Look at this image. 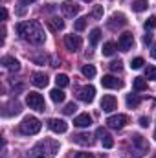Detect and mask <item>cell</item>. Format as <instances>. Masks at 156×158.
Here are the masks:
<instances>
[{"mask_svg": "<svg viewBox=\"0 0 156 158\" xmlns=\"http://www.w3.org/2000/svg\"><path fill=\"white\" fill-rule=\"evenodd\" d=\"M92 17L94 19H101L103 17V6H96L94 11H92Z\"/></svg>", "mask_w": 156, "mask_h": 158, "instance_id": "cell-35", "label": "cell"}, {"mask_svg": "<svg viewBox=\"0 0 156 158\" xmlns=\"http://www.w3.org/2000/svg\"><path fill=\"white\" fill-rule=\"evenodd\" d=\"M74 142L76 143H79V145H92L94 143V140H92V136L88 134V132H81V134H76L74 136Z\"/></svg>", "mask_w": 156, "mask_h": 158, "instance_id": "cell-17", "label": "cell"}, {"mask_svg": "<svg viewBox=\"0 0 156 158\" xmlns=\"http://www.w3.org/2000/svg\"><path fill=\"white\" fill-rule=\"evenodd\" d=\"M50 96H51V101H53V103H63L64 98H66V94H64L61 88H53V90L50 92Z\"/></svg>", "mask_w": 156, "mask_h": 158, "instance_id": "cell-20", "label": "cell"}, {"mask_svg": "<svg viewBox=\"0 0 156 158\" xmlns=\"http://www.w3.org/2000/svg\"><path fill=\"white\" fill-rule=\"evenodd\" d=\"M74 125L76 127H90L92 125V116L88 112H83V114H79L77 118L74 119Z\"/></svg>", "mask_w": 156, "mask_h": 158, "instance_id": "cell-16", "label": "cell"}, {"mask_svg": "<svg viewBox=\"0 0 156 158\" xmlns=\"http://www.w3.org/2000/svg\"><path fill=\"white\" fill-rule=\"evenodd\" d=\"M48 127H50L53 132H57V134H63V132L68 131V123H66L64 119H59V118H51L48 121Z\"/></svg>", "mask_w": 156, "mask_h": 158, "instance_id": "cell-9", "label": "cell"}, {"mask_svg": "<svg viewBox=\"0 0 156 158\" xmlns=\"http://www.w3.org/2000/svg\"><path fill=\"white\" fill-rule=\"evenodd\" d=\"M64 46L70 52H77V50H81V46H83V40H81L79 35H66L64 37Z\"/></svg>", "mask_w": 156, "mask_h": 158, "instance_id": "cell-10", "label": "cell"}, {"mask_svg": "<svg viewBox=\"0 0 156 158\" xmlns=\"http://www.w3.org/2000/svg\"><path fill=\"white\" fill-rule=\"evenodd\" d=\"M125 24H127V17H125L123 13H114V15L110 17V20H109V28H110V30L123 28Z\"/></svg>", "mask_w": 156, "mask_h": 158, "instance_id": "cell-12", "label": "cell"}, {"mask_svg": "<svg viewBox=\"0 0 156 158\" xmlns=\"http://www.w3.org/2000/svg\"><path fill=\"white\" fill-rule=\"evenodd\" d=\"M81 72H83L84 77H94V76H96V66H94V64H84Z\"/></svg>", "mask_w": 156, "mask_h": 158, "instance_id": "cell-28", "label": "cell"}, {"mask_svg": "<svg viewBox=\"0 0 156 158\" xmlns=\"http://www.w3.org/2000/svg\"><path fill=\"white\" fill-rule=\"evenodd\" d=\"M26 103L30 105V109L37 110V112H44L46 110V103H44V98L40 96L39 92H30L26 96Z\"/></svg>", "mask_w": 156, "mask_h": 158, "instance_id": "cell-4", "label": "cell"}, {"mask_svg": "<svg viewBox=\"0 0 156 158\" xmlns=\"http://www.w3.org/2000/svg\"><path fill=\"white\" fill-rule=\"evenodd\" d=\"M96 134L101 138V143H103V147H105V149H110V147H114V140H112V136L107 132V129L99 127V129L96 131Z\"/></svg>", "mask_w": 156, "mask_h": 158, "instance_id": "cell-11", "label": "cell"}, {"mask_svg": "<svg viewBox=\"0 0 156 158\" xmlns=\"http://www.w3.org/2000/svg\"><path fill=\"white\" fill-rule=\"evenodd\" d=\"M147 151H149L147 140H145L143 136H140V134H134L132 140H130V153H132V156L142 158L143 155H147Z\"/></svg>", "mask_w": 156, "mask_h": 158, "instance_id": "cell-2", "label": "cell"}, {"mask_svg": "<svg viewBox=\"0 0 156 158\" xmlns=\"http://www.w3.org/2000/svg\"><path fill=\"white\" fill-rule=\"evenodd\" d=\"M28 158H48V156H46V153L42 151V147H40L39 143H37V145H35V147H33V149L30 151Z\"/></svg>", "mask_w": 156, "mask_h": 158, "instance_id": "cell-22", "label": "cell"}, {"mask_svg": "<svg viewBox=\"0 0 156 158\" xmlns=\"http://www.w3.org/2000/svg\"><path fill=\"white\" fill-rule=\"evenodd\" d=\"M140 125H142V127H149V118L142 116V118H140Z\"/></svg>", "mask_w": 156, "mask_h": 158, "instance_id": "cell-38", "label": "cell"}, {"mask_svg": "<svg viewBox=\"0 0 156 158\" xmlns=\"http://www.w3.org/2000/svg\"><path fill=\"white\" fill-rule=\"evenodd\" d=\"M140 101H142V99H140L136 94H129V96H127V105H129L130 109H136V107L140 105Z\"/></svg>", "mask_w": 156, "mask_h": 158, "instance_id": "cell-25", "label": "cell"}, {"mask_svg": "<svg viewBox=\"0 0 156 158\" xmlns=\"http://www.w3.org/2000/svg\"><path fill=\"white\" fill-rule=\"evenodd\" d=\"M151 55H153V57L156 59V42L153 44V50H151Z\"/></svg>", "mask_w": 156, "mask_h": 158, "instance_id": "cell-41", "label": "cell"}, {"mask_svg": "<svg viewBox=\"0 0 156 158\" xmlns=\"http://www.w3.org/2000/svg\"><path fill=\"white\" fill-rule=\"evenodd\" d=\"M147 7H149L147 0H134V2H132V9H134L136 13H142V11H145Z\"/></svg>", "mask_w": 156, "mask_h": 158, "instance_id": "cell-23", "label": "cell"}, {"mask_svg": "<svg viewBox=\"0 0 156 158\" xmlns=\"http://www.w3.org/2000/svg\"><path fill=\"white\" fill-rule=\"evenodd\" d=\"M86 22H88V19L86 17H81L76 20V24H74V28H76V31H83L84 28H86Z\"/></svg>", "mask_w": 156, "mask_h": 158, "instance_id": "cell-29", "label": "cell"}, {"mask_svg": "<svg viewBox=\"0 0 156 158\" xmlns=\"http://www.w3.org/2000/svg\"><path fill=\"white\" fill-rule=\"evenodd\" d=\"M2 66L4 68H7V70H11V72H17L18 68H20V63L15 59V57H11V55H6V57H2Z\"/></svg>", "mask_w": 156, "mask_h": 158, "instance_id": "cell-15", "label": "cell"}, {"mask_svg": "<svg viewBox=\"0 0 156 158\" xmlns=\"http://www.w3.org/2000/svg\"><path fill=\"white\" fill-rule=\"evenodd\" d=\"M156 28V17H149L145 20V30H154Z\"/></svg>", "mask_w": 156, "mask_h": 158, "instance_id": "cell-34", "label": "cell"}, {"mask_svg": "<svg viewBox=\"0 0 156 158\" xmlns=\"http://www.w3.org/2000/svg\"><path fill=\"white\" fill-rule=\"evenodd\" d=\"M145 63H143V59L142 57H136V59H132V63H130V68H134V70H138V68H142Z\"/></svg>", "mask_w": 156, "mask_h": 158, "instance_id": "cell-31", "label": "cell"}, {"mask_svg": "<svg viewBox=\"0 0 156 158\" xmlns=\"http://www.w3.org/2000/svg\"><path fill=\"white\" fill-rule=\"evenodd\" d=\"M117 46H119L121 52H129V50H132V46H134V35L129 33V31L121 33V35H119V40H117Z\"/></svg>", "mask_w": 156, "mask_h": 158, "instance_id": "cell-6", "label": "cell"}, {"mask_svg": "<svg viewBox=\"0 0 156 158\" xmlns=\"http://www.w3.org/2000/svg\"><path fill=\"white\" fill-rule=\"evenodd\" d=\"M132 85H134V90H136V92H142V90L147 88V79L145 77H134Z\"/></svg>", "mask_w": 156, "mask_h": 158, "instance_id": "cell-21", "label": "cell"}, {"mask_svg": "<svg viewBox=\"0 0 156 158\" xmlns=\"http://www.w3.org/2000/svg\"><path fill=\"white\" fill-rule=\"evenodd\" d=\"M2 19L7 20V9H6V7H2Z\"/></svg>", "mask_w": 156, "mask_h": 158, "instance_id": "cell-40", "label": "cell"}, {"mask_svg": "<svg viewBox=\"0 0 156 158\" xmlns=\"http://www.w3.org/2000/svg\"><path fill=\"white\" fill-rule=\"evenodd\" d=\"M48 28H50L51 31H61V30H64V20L59 19V17H51V19L48 20Z\"/></svg>", "mask_w": 156, "mask_h": 158, "instance_id": "cell-18", "label": "cell"}, {"mask_svg": "<svg viewBox=\"0 0 156 158\" xmlns=\"http://www.w3.org/2000/svg\"><path fill=\"white\" fill-rule=\"evenodd\" d=\"M114 53H116V44H114V42H105V44H103V55L110 57V55H114Z\"/></svg>", "mask_w": 156, "mask_h": 158, "instance_id": "cell-24", "label": "cell"}, {"mask_svg": "<svg viewBox=\"0 0 156 158\" xmlns=\"http://www.w3.org/2000/svg\"><path fill=\"white\" fill-rule=\"evenodd\" d=\"M46 59H48L46 55H33L31 57V61H35V63H46Z\"/></svg>", "mask_w": 156, "mask_h": 158, "instance_id": "cell-36", "label": "cell"}, {"mask_svg": "<svg viewBox=\"0 0 156 158\" xmlns=\"http://www.w3.org/2000/svg\"><path fill=\"white\" fill-rule=\"evenodd\" d=\"M76 110H77V105H76V103H68V105L63 109V112H64V114H74Z\"/></svg>", "mask_w": 156, "mask_h": 158, "instance_id": "cell-33", "label": "cell"}, {"mask_svg": "<svg viewBox=\"0 0 156 158\" xmlns=\"http://www.w3.org/2000/svg\"><path fill=\"white\" fill-rule=\"evenodd\" d=\"M94 96H96V88L92 85H86V86L79 88V92H77V98L81 101H84V103H92L94 101Z\"/></svg>", "mask_w": 156, "mask_h": 158, "instance_id": "cell-7", "label": "cell"}, {"mask_svg": "<svg viewBox=\"0 0 156 158\" xmlns=\"http://www.w3.org/2000/svg\"><path fill=\"white\" fill-rule=\"evenodd\" d=\"M40 121L35 116H28V118L22 119V123H20V127H18V131L22 132V134H26V136H33V134H37L40 131Z\"/></svg>", "mask_w": 156, "mask_h": 158, "instance_id": "cell-3", "label": "cell"}, {"mask_svg": "<svg viewBox=\"0 0 156 158\" xmlns=\"http://www.w3.org/2000/svg\"><path fill=\"white\" fill-rule=\"evenodd\" d=\"M101 109L105 110V112H112V110H116L117 109V101L114 96H103V99H101Z\"/></svg>", "mask_w": 156, "mask_h": 158, "instance_id": "cell-13", "label": "cell"}, {"mask_svg": "<svg viewBox=\"0 0 156 158\" xmlns=\"http://www.w3.org/2000/svg\"><path fill=\"white\" fill-rule=\"evenodd\" d=\"M110 70H112V72H121V70H123V63H121L119 59H117V61H112V63H110Z\"/></svg>", "mask_w": 156, "mask_h": 158, "instance_id": "cell-32", "label": "cell"}, {"mask_svg": "<svg viewBox=\"0 0 156 158\" xmlns=\"http://www.w3.org/2000/svg\"><path fill=\"white\" fill-rule=\"evenodd\" d=\"M145 79H156V66H147L145 68Z\"/></svg>", "mask_w": 156, "mask_h": 158, "instance_id": "cell-30", "label": "cell"}, {"mask_svg": "<svg viewBox=\"0 0 156 158\" xmlns=\"http://www.w3.org/2000/svg\"><path fill=\"white\" fill-rule=\"evenodd\" d=\"M101 85L105 86V88H121L123 86V81H119L117 77H114V76H103V79H101Z\"/></svg>", "mask_w": 156, "mask_h": 158, "instance_id": "cell-14", "label": "cell"}, {"mask_svg": "<svg viewBox=\"0 0 156 158\" xmlns=\"http://www.w3.org/2000/svg\"><path fill=\"white\" fill-rule=\"evenodd\" d=\"M31 83H33L37 88H44V86L48 85V77H46V74L37 72V74H33V76H31Z\"/></svg>", "mask_w": 156, "mask_h": 158, "instance_id": "cell-19", "label": "cell"}, {"mask_svg": "<svg viewBox=\"0 0 156 158\" xmlns=\"http://www.w3.org/2000/svg\"><path fill=\"white\" fill-rule=\"evenodd\" d=\"M76 158H94V156H92V153H77Z\"/></svg>", "mask_w": 156, "mask_h": 158, "instance_id": "cell-39", "label": "cell"}, {"mask_svg": "<svg viewBox=\"0 0 156 158\" xmlns=\"http://www.w3.org/2000/svg\"><path fill=\"white\" fill-rule=\"evenodd\" d=\"M151 42H153V35L151 33H145L143 35V44H151Z\"/></svg>", "mask_w": 156, "mask_h": 158, "instance_id": "cell-37", "label": "cell"}, {"mask_svg": "<svg viewBox=\"0 0 156 158\" xmlns=\"http://www.w3.org/2000/svg\"><path fill=\"white\" fill-rule=\"evenodd\" d=\"M55 83H57V86H68V83H70V79H68V76L66 74H57L55 76Z\"/></svg>", "mask_w": 156, "mask_h": 158, "instance_id": "cell-26", "label": "cell"}, {"mask_svg": "<svg viewBox=\"0 0 156 158\" xmlns=\"http://www.w3.org/2000/svg\"><path fill=\"white\" fill-rule=\"evenodd\" d=\"M17 33L20 35V39L28 40L30 44H35V46H39L46 40V33H44L40 22H37V20H26V22L17 24Z\"/></svg>", "mask_w": 156, "mask_h": 158, "instance_id": "cell-1", "label": "cell"}, {"mask_svg": "<svg viewBox=\"0 0 156 158\" xmlns=\"http://www.w3.org/2000/svg\"><path fill=\"white\" fill-rule=\"evenodd\" d=\"M83 2H92V0H83Z\"/></svg>", "mask_w": 156, "mask_h": 158, "instance_id": "cell-43", "label": "cell"}, {"mask_svg": "<svg viewBox=\"0 0 156 158\" xmlns=\"http://www.w3.org/2000/svg\"><path fill=\"white\" fill-rule=\"evenodd\" d=\"M127 123H129V118L125 114H116V116H110V118L107 119V125L110 129H123Z\"/></svg>", "mask_w": 156, "mask_h": 158, "instance_id": "cell-8", "label": "cell"}, {"mask_svg": "<svg viewBox=\"0 0 156 158\" xmlns=\"http://www.w3.org/2000/svg\"><path fill=\"white\" fill-rule=\"evenodd\" d=\"M154 138H156V132H154Z\"/></svg>", "mask_w": 156, "mask_h": 158, "instance_id": "cell-44", "label": "cell"}, {"mask_svg": "<svg viewBox=\"0 0 156 158\" xmlns=\"http://www.w3.org/2000/svg\"><path fill=\"white\" fill-rule=\"evenodd\" d=\"M33 2H37V0H22V4H33Z\"/></svg>", "mask_w": 156, "mask_h": 158, "instance_id": "cell-42", "label": "cell"}, {"mask_svg": "<svg viewBox=\"0 0 156 158\" xmlns=\"http://www.w3.org/2000/svg\"><path fill=\"white\" fill-rule=\"evenodd\" d=\"M61 9H63V15L64 17H76L79 11H81V6L74 0H64L61 4Z\"/></svg>", "mask_w": 156, "mask_h": 158, "instance_id": "cell-5", "label": "cell"}, {"mask_svg": "<svg viewBox=\"0 0 156 158\" xmlns=\"http://www.w3.org/2000/svg\"><path fill=\"white\" fill-rule=\"evenodd\" d=\"M99 39H101V30L94 28V30L90 31V44H92V46H96V44L99 42Z\"/></svg>", "mask_w": 156, "mask_h": 158, "instance_id": "cell-27", "label": "cell"}]
</instances>
